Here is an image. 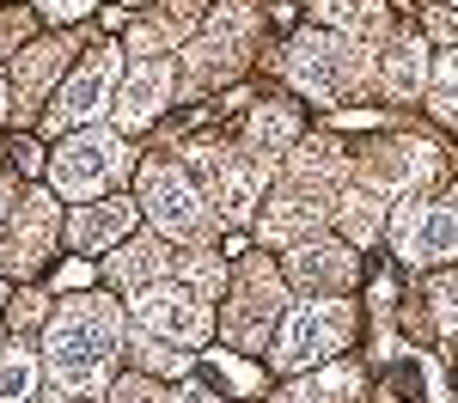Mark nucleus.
<instances>
[{
  "label": "nucleus",
  "instance_id": "nucleus-5",
  "mask_svg": "<svg viewBox=\"0 0 458 403\" xmlns=\"http://www.w3.org/2000/svg\"><path fill=\"white\" fill-rule=\"evenodd\" d=\"M397 251L410 263H440L458 256V196L453 202H403L397 208Z\"/></svg>",
  "mask_w": 458,
  "mask_h": 403
},
{
  "label": "nucleus",
  "instance_id": "nucleus-6",
  "mask_svg": "<svg viewBox=\"0 0 458 403\" xmlns=\"http://www.w3.org/2000/svg\"><path fill=\"white\" fill-rule=\"evenodd\" d=\"M141 202H147V214L159 220V232L190 239V232L202 226V196H196V183L183 178L177 165H147L141 172Z\"/></svg>",
  "mask_w": 458,
  "mask_h": 403
},
{
  "label": "nucleus",
  "instance_id": "nucleus-15",
  "mask_svg": "<svg viewBox=\"0 0 458 403\" xmlns=\"http://www.w3.org/2000/svg\"><path fill=\"white\" fill-rule=\"evenodd\" d=\"M257 196H263V172H257V165H226V172H220V196H214V202H220L226 220H245L250 208H257Z\"/></svg>",
  "mask_w": 458,
  "mask_h": 403
},
{
  "label": "nucleus",
  "instance_id": "nucleus-22",
  "mask_svg": "<svg viewBox=\"0 0 458 403\" xmlns=\"http://www.w3.org/2000/svg\"><path fill=\"white\" fill-rule=\"evenodd\" d=\"M434 312H440V330H446V336H458V275L434 281Z\"/></svg>",
  "mask_w": 458,
  "mask_h": 403
},
{
  "label": "nucleus",
  "instance_id": "nucleus-3",
  "mask_svg": "<svg viewBox=\"0 0 458 403\" xmlns=\"http://www.w3.org/2000/svg\"><path fill=\"white\" fill-rule=\"evenodd\" d=\"M343 336H349V306H343V299H312V306H300V312L282 324L276 366L300 373V366L330 361V355L343 348Z\"/></svg>",
  "mask_w": 458,
  "mask_h": 403
},
{
  "label": "nucleus",
  "instance_id": "nucleus-7",
  "mask_svg": "<svg viewBox=\"0 0 458 403\" xmlns=\"http://www.w3.org/2000/svg\"><path fill=\"white\" fill-rule=\"evenodd\" d=\"M110 86H116V49L86 55V68L62 80L55 105H49V129H68V122H92L110 105Z\"/></svg>",
  "mask_w": 458,
  "mask_h": 403
},
{
  "label": "nucleus",
  "instance_id": "nucleus-10",
  "mask_svg": "<svg viewBox=\"0 0 458 403\" xmlns=\"http://www.w3.org/2000/svg\"><path fill=\"white\" fill-rule=\"evenodd\" d=\"M287 275L300 281V288H349L354 281V256L343 245H324V239H300L293 256H287Z\"/></svg>",
  "mask_w": 458,
  "mask_h": 403
},
{
  "label": "nucleus",
  "instance_id": "nucleus-24",
  "mask_svg": "<svg viewBox=\"0 0 458 403\" xmlns=\"http://www.w3.org/2000/svg\"><path fill=\"white\" fill-rule=\"evenodd\" d=\"M110 403H165V398H159V385H147V379H123V385L110 391Z\"/></svg>",
  "mask_w": 458,
  "mask_h": 403
},
{
  "label": "nucleus",
  "instance_id": "nucleus-28",
  "mask_svg": "<svg viewBox=\"0 0 458 403\" xmlns=\"http://www.w3.org/2000/svg\"><path fill=\"white\" fill-rule=\"evenodd\" d=\"M440 80H446V86H458V49L446 55V62H440Z\"/></svg>",
  "mask_w": 458,
  "mask_h": 403
},
{
  "label": "nucleus",
  "instance_id": "nucleus-21",
  "mask_svg": "<svg viewBox=\"0 0 458 403\" xmlns=\"http://www.w3.org/2000/svg\"><path fill=\"white\" fill-rule=\"evenodd\" d=\"M55 68H62V49H55V43H37L31 55H19V98L31 105L37 92L55 80Z\"/></svg>",
  "mask_w": 458,
  "mask_h": 403
},
{
  "label": "nucleus",
  "instance_id": "nucleus-8",
  "mask_svg": "<svg viewBox=\"0 0 458 403\" xmlns=\"http://www.w3.org/2000/svg\"><path fill=\"white\" fill-rule=\"evenodd\" d=\"M135 318H141L147 336H159V342H202L208 336V312H202V299L183 288H147L135 299Z\"/></svg>",
  "mask_w": 458,
  "mask_h": 403
},
{
  "label": "nucleus",
  "instance_id": "nucleus-4",
  "mask_svg": "<svg viewBox=\"0 0 458 403\" xmlns=\"http://www.w3.org/2000/svg\"><path fill=\"white\" fill-rule=\"evenodd\" d=\"M123 165H129V153H123L116 135H73V141L55 153L49 178H55V189H62L68 202H86V196H98L105 183L123 178Z\"/></svg>",
  "mask_w": 458,
  "mask_h": 403
},
{
  "label": "nucleus",
  "instance_id": "nucleus-1",
  "mask_svg": "<svg viewBox=\"0 0 458 403\" xmlns=\"http://www.w3.org/2000/svg\"><path fill=\"white\" fill-rule=\"evenodd\" d=\"M110 348H123V318L105 299H73L68 312L49 324V385L62 398L98 391L105 385Z\"/></svg>",
  "mask_w": 458,
  "mask_h": 403
},
{
  "label": "nucleus",
  "instance_id": "nucleus-26",
  "mask_svg": "<svg viewBox=\"0 0 458 403\" xmlns=\"http://www.w3.org/2000/svg\"><path fill=\"white\" fill-rule=\"evenodd\" d=\"M86 6H92V0H43V13H49V19H80Z\"/></svg>",
  "mask_w": 458,
  "mask_h": 403
},
{
  "label": "nucleus",
  "instance_id": "nucleus-11",
  "mask_svg": "<svg viewBox=\"0 0 458 403\" xmlns=\"http://www.w3.org/2000/svg\"><path fill=\"white\" fill-rule=\"evenodd\" d=\"M135 226V208L129 202H105V208H80V214L68 220V245L73 251H105V245H116L123 232Z\"/></svg>",
  "mask_w": 458,
  "mask_h": 403
},
{
  "label": "nucleus",
  "instance_id": "nucleus-20",
  "mask_svg": "<svg viewBox=\"0 0 458 403\" xmlns=\"http://www.w3.org/2000/svg\"><path fill=\"white\" fill-rule=\"evenodd\" d=\"M31 385H37V361H31V348L19 342V348H6V355H0V403L31 398Z\"/></svg>",
  "mask_w": 458,
  "mask_h": 403
},
{
  "label": "nucleus",
  "instance_id": "nucleus-17",
  "mask_svg": "<svg viewBox=\"0 0 458 403\" xmlns=\"http://www.w3.org/2000/svg\"><path fill=\"white\" fill-rule=\"evenodd\" d=\"M422 73H428V62H422V43H397L386 55V86L397 92V98H410V92H422Z\"/></svg>",
  "mask_w": 458,
  "mask_h": 403
},
{
  "label": "nucleus",
  "instance_id": "nucleus-16",
  "mask_svg": "<svg viewBox=\"0 0 458 403\" xmlns=\"http://www.w3.org/2000/svg\"><path fill=\"white\" fill-rule=\"evenodd\" d=\"M318 13L336 31H354V37H373L386 25V0H318Z\"/></svg>",
  "mask_w": 458,
  "mask_h": 403
},
{
  "label": "nucleus",
  "instance_id": "nucleus-29",
  "mask_svg": "<svg viewBox=\"0 0 458 403\" xmlns=\"http://www.w3.org/2000/svg\"><path fill=\"white\" fill-rule=\"evenodd\" d=\"M183 403H208V398H202V391H183Z\"/></svg>",
  "mask_w": 458,
  "mask_h": 403
},
{
  "label": "nucleus",
  "instance_id": "nucleus-19",
  "mask_svg": "<svg viewBox=\"0 0 458 403\" xmlns=\"http://www.w3.org/2000/svg\"><path fill=\"white\" fill-rule=\"evenodd\" d=\"M250 135H257L263 153H287L293 135H300V122H293V110H287V105H263L257 116H250Z\"/></svg>",
  "mask_w": 458,
  "mask_h": 403
},
{
  "label": "nucleus",
  "instance_id": "nucleus-32",
  "mask_svg": "<svg viewBox=\"0 0 458 403\" xmlns=\"http://www.w3.org/2000/svg\"><path fill=\"white\" fill-rule=\"evenodd\" d=\"M453 6H458V0H453Z\"/></svg>",
  "mask_w": 458,
  "mask_h": 403
},
{
  "label": "nucleus",
  "instance_id": "nucleus-25",
  "mask_svg": "<svg viewBox=\"0 0 458 403\" xmlns=\"http://www.w3.org/2000/svg\"><path fill=\"white\" fill-rule=\"evenodd\" d=\"M141 361H147V366H165V373H183V355H177L172 342H159V336L141 348Z\"/></svg>",
  "mask_w": 458,
  "mask_h": 403
},
{
  "label": "nucleus",
  "instance_id": "nucleus-30",
  "mask_svg": "<svg viewBox=\"0 0 458 403\" xmlns=\"http://www.w3.org/2000/svg\"><path fill=\"white\" fill-rule=\"evenodd\" d=\"M0 220H6V183H0Z\"/></svg>",
  "mask_w": 458,
  "mask_h": 403
},
{
  "label": "nucleus",
  "instance_id": "nucleus-9",
  "mask_svg": "<svg viewBox=\"0 0 458 403\" xmlns=\"http://www.w3.org/2000/svg\"><path fill=\"white\" fill-rule=\"evenodd\" d=\"M172 98V68L165 62H141L116 92V129H141L159 116V105Z\"/></svg>",
  "mask_w": 458,
  "mask_h": 403
},
{
  "label": "nucleus",
  "instance_id": "nucleus-31",
  "mask_svg": "<svg viewBox=\"0 0 458 403\" xmlns=\"http://www.w3.org/2000/svg\"><path fill=\"white\" fill-rule=\"evenodd\" d=\"M0 110H6V80H0Z\"/></svg>",
  "mask_w": 458,
  "mask_h": 403
},
{
  "label": "nucleus",
  "instance_id": "nucleus-27",
  "mask_svg": "<svg viewBox=\"0 0 458 403\" xmlns=\"http://www.w3.org/2000/svg\"><path fill=\"white\" fill-rule=\"evenodd\" d=\"M428 25H434V37H453V43H458V13H434Z\"/></svg>",
  "mask_w": 458,
  "mask_h": 403
},
{
  "label": "nucleus",
  "instance_id": "nucleus-2",
  "mask_svg": "<svg viewBox=\"0 0 458 403\" xmlns=\"http://www.w3.org/2000/svg\"><path fill=\"white\" fill-rule=\"evenodd\" d=\"M287 80L300 86V92H312L324 105H336V98H354L367 80H373V62L360 55V43H343V37H300L293 49H287Z\"/></svg>",
  "mask_w": 458,
  "mask_h": 403
},
{
  "label": "nucleus",
  "instance_id": "nucleus-18",
  "mask_svg": "<svg viewBox=\"0 0 458 403\" xmlns=\"http://www.w3.org/2000/svg\"><path fill=\"white\" fill-rule=\"evenodd\" d=\"M379 214H386V208H379V196H373V189H349V196H343V208H336V220H343V232H349L354 245H367V239L379 232Z\"/></svg>",
  "mask_w": 458,
  "mask_h": 403
},
{
  "label": "nucleus",
  "instance_id": "nucleus-13",
  "mask_svg": "<svg viewBox=\"0 0 458 403\" xmlns=\"http://www.w3.org/2000/svg\"><path fill=\"white\" fill-rule=\"evenodd\" d=\"M49 239H55V202L37 189V196L19 202V263H43Z\"/></svg>",
  "mask_w": 458,
  "mask_h": 403
},
{
  "label": "nucleus",
  "instance_id": "nucleus-12",
  "mask_svg": "<svg viewBox=\"0 0 458 403\" xmlns=\"http://www.w3.org/2000/svg\"><path fill=\"white\" fill-rule=\"evenodd\" d=\"M318 214H324V196L293 183L282 202H276V208L263 214V239H269V245H293V239H300V226H312Z\"/></svg>",
  "mask_w": 458,
  "mask_h": 403
},
{
  "label": "nucleus",
  "instance_id": "nucleus-23",
  "mask_svg": "<svg viewBox=\"0 0 458 403\" xmlns=\"http://www.w3.org/2000/svg\"><path fill=\"white\" fill-rule=\"evenodd\" d=\"M183 281H190L196 293H214V288H220V263H208V256H190V263H183Z\"/></svg>",
  "mask_w": 458,
  "mask_h": 403
},
{
  "label": "nucleus",
  "instance_id": "nucleus-14",
  "mask_svg": "<svg viewBox=\"0 0 458 403\" xmlns=\"http://www.w3.org/2000/svg\"><path fill=\"white\" fill-rule=\"evenodd\" d=\"M159 269H165V245H159V239H135L129 251L110 256V281H116V288H141Z\"/></svg>",
  "mask_w": 458,
  "mask_h": 403
}]
</instances>
